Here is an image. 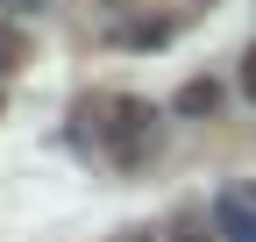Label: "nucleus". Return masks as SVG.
Segmentation results:
<instances>
[{
  "mask_svg": "<svg viewBox=\"0 0 256 242\" xmlns=\"http://www.w3.org/2000/svg\"><path fill=\"white\" fill-rule=\"evenodd\" d=\"M242 93H249V100H256V43H249V50H242Z\"/></svg>",
  "mask_w": 256,
  "mask_h": 242,
  "instance_id": "nucleus-6",
  "label": "nucleus"
},
{
  "mask_svg": "<svg viewBox=\"0 0 256 242\" xmlns=\"http://www.w3.org/2000/svg\"><path fill=\"white\" fill-rule=\"evenodd\" d=\"M171 242H214V235H206V221H200V214L185 206V214L171 221Z\"/></svg>",
  "mask_w": 256,
  "mask_h": 242,
  "instance_id": "nucleus-4",
  "label": "nucleus"
},
{
  "mask_svg": "<svg viewBox=\"0 0 256 242\" xmlns=\"http://www.w3.org/2000/svg\"><path fill=\"white\" fill-rule=\"evenodd\" d=\"M121 242H156V235H150V228H128V235H121Z\"/></svg>",
  "mask_w": 256,
  "mask_h": 242,
  "instance_id": "nucleus-7",
  "label": "nucleus"
},
{
  "mask_svg": "<svg viewBox=\"0 0 256 242\" xmlns=\"http://www.w3.org/2000/svg\"><path fill=\"white\" fill-rule=\"evenodd\" d=\"M78 121L100 136V150H107L114 164H142V157H156V142H164V128H156V107L136 100V93H100V100H86Z\"/></svg>",
  "mask_w": 256,
  "mask_h": 242,
  "instance_id": "nucleus-1",
  "label": "nucleus"
},
{
  "mask_svg": "<svg viewBox=\"0 0 256 242\" xmlns=\"http://www.w3.org/2000/svg\"><path fill=\"white\" fill-rule=\"evenodd\" d=\"M28 57V43H22V28H0V72H14Z\"/></svg>",
  "mask_w": 256,
  "mask_h": 242,
  "instance_id": "nucleus-5",
  "label": "nucleus"
},
{
  "mask_svg": "<svg viewBox=\"0 0 256 242\" xmlns=\"http://www.w3.org/2000/svg\"><path fill=\"white\" fill-rule=\"evenodd\" d=\"M214 235L228 242H256V186H235L214 200Z\"/></svg>",
  "mask_w": 256,
  "mask_h": 242,
  "instance_id": "nucleus-2",
  "label": "nucleus"
},
{
  "mask_svg": "<svg viewBox=\"0 0 256 242\" xmlns=\"http://www.w3.org/2000/svg\"><path fill=\"white\" fill-rule=\"evenodd\" d=\"M214 100H220V86L214 78H192L185 93H178V114H214Z\"/></svg>",
  "mask_w": 256,
  "mask_h": 242,
  "instance_id": "nucleus-3",
  "label": "nucleus"
}]
</instances>
